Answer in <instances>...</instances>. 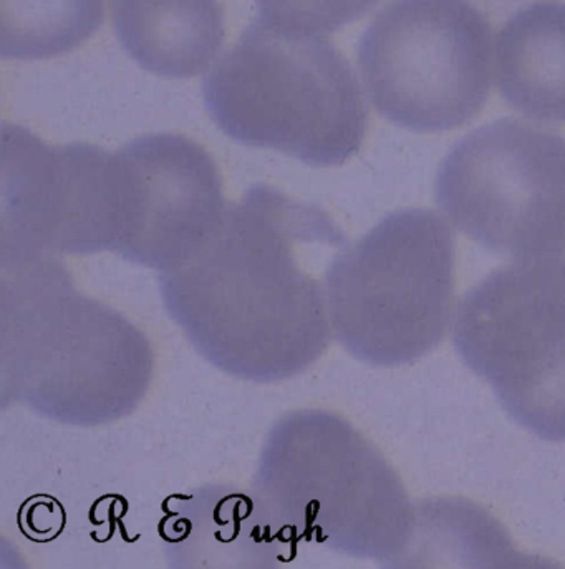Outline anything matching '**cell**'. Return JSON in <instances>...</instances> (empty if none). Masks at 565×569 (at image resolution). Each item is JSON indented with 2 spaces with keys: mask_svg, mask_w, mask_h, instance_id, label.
Wrapping results in <instances>:
<instances>
[{
  "mask_svg": "<svg viewBox=\"0 0 565 569\" xmlns=\"http://www.w3.org/2000/svg\"><path fill=\"white\" fill-rule=\"evenodd\" d=\"M343 244L329 214L258 184L224 211L204 244L161 278L171 315L190 335L239 336L235 346H289L284 336L327 342L312 249Z\"/></svg>",
  "mask_w": 565,
  "mask_h": 569,
  "instance_id": "cell-1",
  "label": "cell"
},
{
  "mask_svg": "<svg viewBox=\"0 0 565 569\" xmlns=\"http://www.w3.org/2000/svg\"><path fill=\"white\" fill-rule=\"evenodd\" d=\"M203 93L229 138L311 167L343 164L365 140V100L337 47L262 17L211 70Z\"/></svg>",
  "mask_w": 565,
  "mask_h": 569,
  "instance_id": "cell-2",
  "label": "cell"
},
{
  "mask_svg": "<svg viewBox=\"0 0 565 569\" xmlns=\"http://www.w3.org/2000/svg\"><path fill=\"white\" fill-rule=\"evenodd\" d=\"M327 302L343 346L373 366H403L445 338L454 296V238L432 210H403L340 252Z\"/></svg>",
  "mask_w": 565,
  "mask_h": 569,
  "instance_id": "cell-3",
  "label": "cell"
},
{
  "mask_svg": "<svg viewBox=\"0 0 565 569\" xmlns=\"http://www.w3.org/2000/svg\"><path fill=\"white\" fill-rule=\"evenodd\" d=\"M454 346L524 429L565 440V249L514 259L454 315Z\"/></svg>",
  "mask_w": 565,
  "mask_h": 569,
  "instance_id": "cell-4",
  "label": "cell"
},
{
  "mask_svg": "<svg viewBox=\"0 0 565 569\" xmlns=\"http://www.w3.org/2000/svg\"><path fill=\"white\" fill-rule=\"evenodd\" d=\"M493 30L467 0H393L359 43L376 112L415 133L463 127L486 106Z\"/></svg>",
  "mask_w": 565,
  "mask_h": 569,
  "instance_id": "cell-5",
  "label": "cell"
},
{
  "mask_svg": "<svg viewBox=\"0 0 565 569\" xmlns=\"http://www.w3.org/2000/svg\"><path fill=\"white\" fill-rule=\"evenodd\" d=\"M443 213L473 241L513 259L565 249V140L516 118L476 128L436 178Z\"/></svg>",
  "mask_w": 565,
  "mask_h": 569,
  "instance_id": "cell-6",
  "label": "cell"
},
{
  "mask_svg": "<svg viewBox=\"0 0 565 569\" xmlns=\"http://www.w3.org/2000/svg\"><path fill=\"white\" fill-rule=\"evenodd\" d=\"M127 208L120 151L52 147L20 124L3 123V256L118 252Z\"/></svg>",
  "mask_w": 565,
  "mask_h": 569,
  "instance_id": "cell-7",
  "label": "cell"
},
{
  "mask_svg": "<svg viewBox=\"0 0 565 569\" xmlns=\"http://www.w3.org/2000/svg\"><path fill=\"white\" fill-rule=\"evenodd\" d=\"M312 446L311 533L353 557L398 558L412 540L415 515L392 465L334 416L315 417Z\"/></svg>",
  "mask_w": 565,
  "mask_h": 569,
  "instance_id": "cell-8",
  "label": "cell"
},
{
  "mask_svg": "<svg viewBox=\"0 0 565 569\" xmlns=\"http://www.w3.org/2000/svg\"><path fill=\"white\" fill-rule=\"evenodd\" d=\"M123 148L137 178V221L123 258L164 271L176 268L226 211L216 163L183 134H147Z\"/></svg>",
  "mask_w": 565,
  "mask_h": 569,
  "instance_id": "cell-9",
  "label": "cell"
},
{
  "mask_svg": "<svg viewBox=\"0 0 565 569\" xmlns=\"http://www.w3.org/2000/svg\"><path fill=\"white\" fill-rule=\"evenodd\" d=\"M113 26L138 66L168 79L200 76L224 42L220 0H113Z\"/></svg>",
  "mask_w": 565,
  "mask_h": 569,
  "instance_id": "cell-10",
  "label": "cell"
},
{
  "mask_svg": "<svg viewBox=\"0 0 565 569\" xmlns=\"http://www.w3.org/2000/svg\"><path fill=\"white\" fill-rule=\"evenodd\" d=\"M494 72L514 110L565 123V3L544 0L514 13L497 36Z\"/></svg>",
  "mask_w": 565,
  "mask_h": 569,
  "instance_id": "cell-11",
  "label": "cell"
},
{
  "mask_svg": "<svg viewBox=\"0 0 565 569\" xmlns=\"http://www.w3.org/2000/svg\"><path fill=\"white\" fill-rule=\"evenodd\" d=\"M105 20V0H0L3 59L43 60L72 52Z\"/></svg>",
  "mask_w": 565,
  "mask_h": 569,
  "instance_id": "cell-12",
  "label": "cell"
},
{
  "mask_svg": "<svg viewBox=\"0 0 565 569\" xmlns=\"http://www.w3.org/2000/svg\"><path fill=\"white\" fill-rule=\"evenodd\" d=\"M380 0H255L262 19L297 30L325 36L365 16Z\"/></svg>",
  "mask_w": 565,
  "mask_h": 569,
  "instance_id": "cell-13",
  "label": "cell"
}]
</instances>
